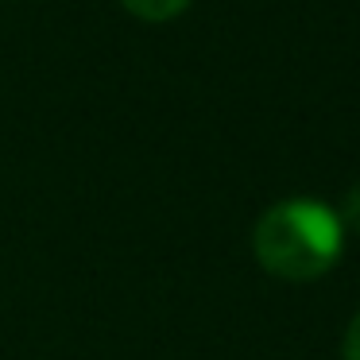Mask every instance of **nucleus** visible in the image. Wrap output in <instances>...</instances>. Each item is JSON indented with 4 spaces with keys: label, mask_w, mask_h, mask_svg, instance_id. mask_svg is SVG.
I'll list each match as a JSON object with an SVG mask.
<instances>
[{
    "label": "nucleus",
    "mask_w": 360,
    "mask_h": 360,
    "mask_svg": "<svg viewBox=\"0 0 360 360\" xmlns=\"http://www.w3.org/2000/svg\"><path fill=\"white\" fill-rule=\"evenodd\" d=\"M345 244V225L329 205L310 198L279 202L256 221L252 248L264 271L287 283H306L337 264Z\"/></svg>",
    "instance_id": "f257e3e1"
},
{
    "label": "nucleus",
    "mask_w": 360,
    "mask_h": 360,
    "mask_svg": "<svg viewBox=\"0 0 360 360\" xmlns=\"http://www.w3.org/2000/svg\"><path fill=\"white\" fill-rule=\"evenodd\" d=\"M120 4L148 24H163V20H174L179 12H186L190 0H120Z\"/></svg>",
    "instance_id": "f03ea898"
},
{
    "label": "nucleus",
    "mask_w": 360,
    "mask_h": 360,
    "mask_svg": "<svg viewBox=\"0 0 360 360\" xmlns=\"http://www.w3.org/2000/svg\"><path fill=\"white\" fill-rule=\"evenodd\" d=\"M341 225H349L352 233H360V182L349 190L345 198V210H341Z\"/></svg>",
    "instance_id": "7ed1b4c3"
},
{
    "label": "nucleus",
    "mask_w": 360,
    "mask_h": 360,
    "mask_svg": "<svg viewBox=\"0 0 360 360\" xmlns=\"http://www.w3.org/2000/svg\"><path fill=\"white\" fill-rule=\"evenodd\" d=\"M345 360H360V310L349 321V333H345Z\"/></svg>",
    "instance_id": "20e7f679"
}]
</instances>
